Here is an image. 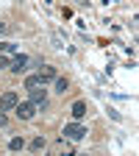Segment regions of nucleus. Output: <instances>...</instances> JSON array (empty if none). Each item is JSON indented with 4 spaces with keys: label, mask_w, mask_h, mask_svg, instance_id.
<instances>
[{
    "label": "nucleus",
    "mask_w": 139,
    "mask_h": 156,
    "mask_svg": "<svg viewBox=\"0 0 139 156\" xmlns=\"http://www.w3.org/2000/svg\"><path fill=\"white\" fill-rule=\"evenodd\" d=\"M9 148L11 151H23L25 148V140H23V136H11V140H9Z\"/></svg>",
    "instance_id": "11"
},
{
    "label": "nucleus",
    "mask_w": 139,
    "mask_h": 156,
    "mask_svg": "<svg viewBox=\"0 0 139 156\" xmlns=\"http://www.w3.org/2000/svg\"><path fill=\"white\" fill-rule=\"evenodd\" d=\"M56 78H58V73H56V67H50V64H47V67H42V73H39V84H42V87H45V84H50V81H56Z\"/></svg>",
    "instance_id": "5"
},
{
    "label": "nucleus",
    "mask_w": 139,
    "mask_h": 156,
    "mask_svg": "<svg viewBox=\"0 0 139 156\" xmlns=\"http://www.w3.org/2000/svg\"><path fill=\"white\" fill-rule=\"evenodd\" d=\"M33 153H42L45 148H47V142H45V136H33V140H31V145H28Z\"/></svg>",
    "instance_id": "9"
},
{
    "label": "nucleus",
    "mask_w": 139,
    "mask_h": 156,
    "mask_svg": "<svg viewBox=\"0 0 139 156\" xmlns=\"http://www.w3.org/2000/svg\"><path fill=\"white\" fill-rule=\"evenodd\" d=\"M6 28H9V25H6V23H0V31H6Z\"/></svg>",
    "instance_id": "15"
},
{
    "label": "nucleus",
    "mask_w": 139,
    "mask_h": 156,
    "mask_svg": "<svg viewBox=\"0 0 139 156\" xmlns=\"http://www.w3.org/2000/svg\"><path fill=\"white\" fill-rule=\"evenodd\" d=\"M53 87H56V92H61V95H64V92L70 89V81H67V78H56Z\"/></svg>",
    "instance_id": "10"
},
{
    "label": "nucleus",
    "mask_w": 139,
    "mask_h": 156,
    "mask_svg": "<svg viewBox=\"0 0 139 156\" xmlns=\"http://www.w3.org/2000/svg\"><path fill=\"white\" fill-rule=\"evenodd\" d=\"M17 103H19L17 92H3V95H0V112H14Z\"/></svg>",
    "instance_id": "2"
},
{
    "label": "nucleus",
    "mask_w": 139,
    "mask_h": 156,
    "mask_svg": "<svg viewBox=\"0 0 139 156\" xmlns=\"http://www.w3.org/2000/svg\"><path fill=\"white\" fill-rule=\"evenodd\" d=\"M84 114H86V103H84V101H75V103H72V120L78 123Z\"/></svg>",
    "instance_id": "8"
},
{
    "label": "nucleus",
    "mask_w": 139,
    "mask_h": 156,
    "mask_svg": "<svg viewBox=\"0 0 139 156\" xmlns=\"http://www.w3.org/2000/svg\"><path fill=\"white\" fill-rule=\"evenodd\" d=\"M81 136H86V126H81V123L64 126V140H81Z\"/></svg>",
    "instance_id": "1"
},
{
    "label": "nucleus",
    "mask_w": 139,
    "mask_h": 156,
    "mask_svg": "<svg viewBox=\"0 0 139 156\" xmlns=\"http://www.w3.org/2000/svg\"><path fill=\"white\" fill-rule=\"evenodd\" d=\"M33 87H42L39 84V75H28L25 78V89H33Z\"/></svg>",
    "instance_id": "12"
},
{
    "label": "nucleus",
    "mask_w": 139,
    "mask_h": 156,
    "mask_svg": "<svg viewBox=\"0 0 139 156\" xmlns=\"http://www.w3.org/2000/svg\"><path fill=\"white\" fill-rule=\"evenodd\" d=\"M28 95H31V103H33V106L47 103V89H45V87H33V89H28Z\"/></svg>",
    "instance_id": "4"
},
{
    "label": "nucleus",
    "mask_w": 139,
    "mask_h": 156,
    "mask_svg": "<svg viewBox=\"0 0 139 156\" xmlns=\"http://www.w3.org/2000/svg\"><path fill=\"white\" fill-rule=\"evenodd\" d=\"M3 67H9V58H6V56H0V70H3Z\"/></svg>",
    "instance_id": "13"
},
{
    "label": "nucleus",
    "mask_w": 139,
    "mask_h": 156,
    "mask_svg": "<svg viewBox=\"0 0 139 156\" xmlns=\"http://www.w3.org/2000/svg\"><path fill=\"white\" fill-rule=\"evenodd\" d=\"M56 151H58V156H75V148H72V145L64 140V136L56 142Z\"/></svg>",
    "instance_id": "7"
},
{
    "label": "nucleus",
    "mask_w": 139,
    "mask_h": 156,
    "mask_svg": "<svg viewBox=\"0 0 139 156\" xmlns=\"http://www.w3.org/2000/svg\"><path fill=\"white\" fill-rule=\"evenodd\" d=\"M14 112H17L19 120H31L33 112H36V106H33L31 101H23V103H17V106H14Z\"/></svg>",
    "instance_id": "3"
},
{
    "label": "nucleus",
    "mask_w": 139,
    "mask_h": 156,
    "mask_svg": "<svg viewBox=\"0 0 139 156\" xmlns=\"http://www.w3.org/2000/svg\"><path fill=\"white\" fill-rule=\"evenodd\" d=\"M6 123H9V117H6L3 112H0V126H6Z\"/></svg>",
    "instance_id": "14"
},
{
    "label": "nucleus",
    "mask_w": 139,
    "mask_h": 156,
    "mask_svg": "<svg viewBox=\"0 0 139 156\" xmlns=\"http://www.w3.org/2000/svg\"><path fill=\"white\" fill-rule=\"evenodd\" d=\"M28 62H31V58H28V56H23V53H19V56L14 58V62H11V70H14L17 75H19V73H25V70H28Z\"/></svg>",
    "instance_id": "6"
}]
</instances>
